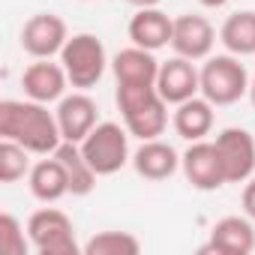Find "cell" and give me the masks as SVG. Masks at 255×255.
<instances>
[{"mask_svg": "<svg viewBox=\"0 0 255 255\" xmlns=\"http://www.w3.org/2000/svg\"><path fill=\"white\" fill-rule=\"evenodd\" d=\"M0 135L18 141L30 153L48 156L63 144L57 114L45 108V102H21V99H3L0 102Z\"/></svg>", "mask_w": 255, "mask_h": 255, "instance_id": "cell-1", "label": "cell"}, {"mask_svg": "<svg viewBox=\"0 0 255 255\" xmlns=\"http://www.w3.org/2000/svg\"><path fill=\"white\" fill-rule=\"evenodd\" d=\"M117 108L129 135L150 141L168 126V102L159 96L156 84H117Z\"/></svg>", "mask_w": 255, "mask_h": 255, "instance_id": "cell-2", "label": "cell"}, {"mask_svg": "<svg viewBox=\"0 0 255 255\" xmlns=\"http://www.w3.org/2000/svg\"><path fill=\"white\" fill-rule=\"evenodd\" d=\"M198 72H201V96L207 102H213L216 108L234 105V102H240V96L249 93V72L237 54L207 57V63Z\"/></svg>", "mask_w": 255, "mask_h": 255, "instance_id": "cell-3", "label": "cell"}, {"mask_svg": "<svg viewBox=\"0 0 255 255\" xmlns=\"http://www.w3.org/2000/svg\"><path fill=\"white\" fill-rule=\"evenodd\" d=\"M60 63L69 75V84L78 90H90L102 81L105 66H108V54L99 36L93 33H75L66 39L63 51H60Z\"/></svg>", "mask_w": 255, "mask_h": 255, "instance_id": "cell-4", "label": "cell"}, {"mask_svg": "<svg viewBox=\"0 0 255 255\" xmlns=\"http://www.w3.org/2000/svg\"><path fill=\"white\" fill-rule=\"evenodd\" d=\"M81 150L99 177L117 174L129 162V129L120 123H111V120L96 123L90 129V135L81 141Z\"/></svg>", "mask_w": 255, "mask_h": 255, "instance_id": "cell-5", "label": "cell"}, {"mask_svg": "<svg viewBox=\"0 0 255 255\" xmlns=\"http://www.w3.org/2000/svg\"><path fill=\"white\" fill-rule=\"evenodd\" d=\"M27 237L39 255H78L75 225L57 207H42L27 219Z\"/></svg>", "mask_w": 255, "mask_h": 255, "instance_id": "cell-6", "label": "cell"}, {"mask_svg": "<svg viewBox=\"0 0 255 255\" xmlns=\"http://www.w3.org/2000/svg\"><path fill=\"white\" fill-rule=\"evenodd\" d=\"M213 147L219 153V162H222L228 183H246L255 174V138H252V132L240 129V126H228V129H222L216 135Z\"/></svg>", "mask_w": 255, "mask_h": 255, "instance_id": "cell-7", "label": "cell"}, {"mask_svg": "<svg viewBox=\"0 0 255 255\" xmlns=\"http://www.w3.org/2000/svg\"><path fill=\"white\" fill-rule=\"evenodd\" d=\"M66 39H69L66 21L54 12H36L21 27V48L33 60H48V57L60 54Z\"/></svg>", "mask_w": 255, "mask_h": 255, "instance_id": "cell-8", "label": "cell"}, {"mask_svg": "<svg viewBox=\"0 0 255 255\" xmlns=\"http://www.w3.org/2000/svg\"><path fill=\"white\" fill-rule=\"evenodd\" d=\"M180 168H183L186 180L192 183V189H198V192H213L228 183L213 141H189L186 153L180 156Z\"/></svg>", "mask_w": 255, "mask_h": 255, "instance_id": "cell-9", "label": "cell"}, {"mask_svg": "<svg viewBox=\"0 0 255 255\" xmlns=\"http://www.w3.org/2000/svg\"><path fill=\"white\" fill-rule=\"evenodd\" d=\"M156 90L168 105H180V102L192 99L195 93H201V72L195 69V63L189 57L177 54V57L159 63Z\"/></svg>", "mask_w": 255, "mask_h": 255, "instance_id": "cell-10", "label": "cell"}, {"mask_svg": "<svg viewBox=\"0 0 255 255\" xmlns=\"http://www.w3.org/2000/svg\"><path fill=\"white\" fill-rule=\"evenodd\" d=\"M216 45V30L204 15H177L174 18V33H171V48L180 57L189 60H207Z\"/></svg>", "mask_w": 255, "mask_h": 255, "instance_id": "cell-11", "label": "cell"}, {"mask_svg": "<svg viewBox=\"0 0 255 255\" xmlns=\"http://www.w3.org/2000/svg\"><path fill=\"white\" fill-rule=\"evenodd\" d=\"M255 249V228L249 216H222L210 228V243H204L198 252H216V255H249Z\"/></svg>", "mask_w": 255, "mask_h": 255, "instance_id": "cell-12", "label": "cell"}, {"mask_svg": "<svg viewBox=\"0 0 255 255\" xmlns=\"http://www.w3.org/2000/svg\"><path fill=\"white\" fill-rule=\"evenodd\" d=\"M66 84H69V75H66L63 63H51V57L30 63V66L24 69V75H21L24 96L33 99V102H45V105L63 99Z\"/></svg>", "mask_w": 255, "mask_h": 255, "instance_id": "cell-13", "label": "cell"}, {"mask_svg": "<svg viewBox=\"0 0 255 255\" xmlns=\"http://www.w3.org/2000/svg\"><path fill=\"white\" fill-rule=\"evenodd\" d=\"M96 102L81 90V93H69V96H63L60 102H57V123H60V135H63V141H75V144H81L87 135H90V129L96 126Z\"/></svg>", "mask_w": 255, "mask_h": 255, "instance_id": "cell-14", "label": "cell"}, {"mask_svg": "<svg viewBox=\"0 0 255 255\" xmlns=\"http://www.w3.org/2000/svg\"><path fill=\"white\" fill-rule=\"evenodd\" d=\"M126 33H129L132 45L147 48V51H159V48L171 45L174 18H168L159 6H147V9H138V12L129 18Z\"/></svg>", "mask_w": 255, "mask_h": 255, "instance_id": "cell-15", "label": "cell"}, {"mask_svg": "<svg viewBox=\"0 0 255 255\" xmlns=\"http://www.w3.org/2000/svg\"><path fill=\"white\" fill-rule=\"evenodd\" d=\"M111 72L117 84H156L159 60L153 57V51L129 45L111 57Z\"/></svg>", "mask_w": 255, "mask_h": 255, "instance_id": "cell-16", "label": "cell"}, {"mask_svg": "<svg viewBox=\"0 0 255 255\" xmlns=\"http://www.w3.org/2000/svg\"><path fill=\"white\" fill-rule=\"evenodd\" d=\"M132 168L144 180H168L180 168V156L171 144L150 138V141H141V147L132 153Z\"/></svg>", "mask_w": 255, "mask_h": 255, "instance_id": "cell-17", "label": "cell"}, {"mask_svg": "<svg viewBox=\"0 0 255 255\" xmlns=\"http://www.w3.org/2000/svg\"><path fill=\"white\" fill-rule=\"evenodd\" d=\"M171 126L186 141H204L213 129V102H207L204 96H192L180 102L171 117Z\"/></svg>", "mask_w": 255, "mask_h": 255, "instance_id": "cell-18", "label": "cell"}, {"mask_svg": "<svg viewBox=\"0 0 255 255\" xmlns=\"http://www.w3.org/2000/svg\"><path fill=\"white\" fill-rule=\"evenodd\" d=\"M27 186H30L33 198L42 201V204H54L63 195H69V177H66V171H63V165L54 153H51V159H39L30 168Z\"/></svg>", "mask_w": 255, "mask_h": 255, "instance_id": "cell-19", "label": "cell"}, {"mask_svg": "<svg viewBox=\"0 0 255 255\" xmlns=\"http://www.w3.org/2000/svg\"><path fill=\"white\" fill-rule=\"evenodd\" d=\"M54 156L60 159L63 171H66V177H69V195H75V198L90 195L93 186H96V177H99V174L90 168V162H87L81 144H75V141H63V144L54 150Z\"/></svg>", "mask_w": 255, "mask_h": 255, "instance_id": "cell-20", "label": "cell"}, {"mask_svg": "<svg viewBox=\"0 0 255 255\" xmlns=\"http://www.w3.org/2000/svg\"><path fill=\"white\" fill-rule=\"evenodd\" d=\"M219 42L228 54L249 57L255 54V9H240L228 15L219 27Z\"/></svg>", "mask_w": 255, "mask_h": 255, "instance_id": "cell-21", "label": "cell"}, {"mask_svg": "<svg viewBox=\"0 0 255 255\" xmlns=\"http://www.w3.org/2000/svg\"><path fill=\"white\" fill-rule=\"evenodd\" d=\"M81 252L84 255H138L141 240L129 231H99L81 246Z\"/></svg>", "mask_w": 255, "mask_h": 255, "instance_id": "cell-22", "label": "cell"}, {"mask_svg": "<svg viewBox=\"0 0 255 255\" xmlns=\"http://www.w3.org/2000/svg\"><path fill=\"white\" fill-rule=\"evenodd\" d=\"M30 168L33 165H30V150L27 147H21L12 138L0 141V180H3V183H15L24 174H30Z\"/></svg>", "mask_w": 255, "mask_h": 255, "instance_id": "cell-23", "label": "cell"}, {"mask_svg": "<svg viewBox=\"0 0 255 255\" xmlns=\"http://www.w3.org/2000/svg\"><path fill=\"white\" fill-rule=\"evenodd\" d=\"M30 237H24L21 222L12 213H0V252L3 255H27L30 249Z\"/></svg>", "mask_w": 255, "mask_h": 255, "instance_id": "cell-24", "label": "cell"}, {"mask_svg": "<svg viewBox=\"0 0 255 255\" xmlns=\"http://www.w3.org/2000/svg\"><path fill=\"white\" fill-rule=\"evenodd\" d=\"M240 204H243V213H246L249 219H255V177L246 180V186H243V192H240Z\"/></svg>", "mask_w": 255, "mask_h": 255, "instance_id": "cell-25", "label": "cell"}, {"mask_svg": "<svg viewBox=\"0 0 255 255\" xmlns=\"http://www.w3.org/2000/svg\"><path fill=\"white\" fill-rule=\"evenodd\" d=\"M126 3H132V6H138V9H147V6H159L162 0H126Z\"/></svg>", "mask_w": 255, "mask_h": 255, "instance_id": "cell-26", "label": "cell"}, {"mask_svg": "<svg viewBox=\"0 0 255 255\" xmlns=\"http://www.w3.org/2000/svg\"><path fill=\"white\" fill-rule=\"evenodd\" d=\"M198 3H201V6H207V9H222L228 0H198Z\"/></svg>", "mask_w": 255, "mask_h": 255, "instance_id": "cell-27", "label": "cell"}, {"mask_svg": "<svg viewBox=\"0 0 255 255\" xmlns=\"http://www.w3.org/2000/svg\"><path fill=\"white\" fill-rule=\"evenodd\" d=\"M249 102H252V108H255V75H252V81H249Z\"/></svg>", "mask_w": 255, "mask_h": 255, "instance_id": "cell-28", "label": "cell"}]
</instances>
